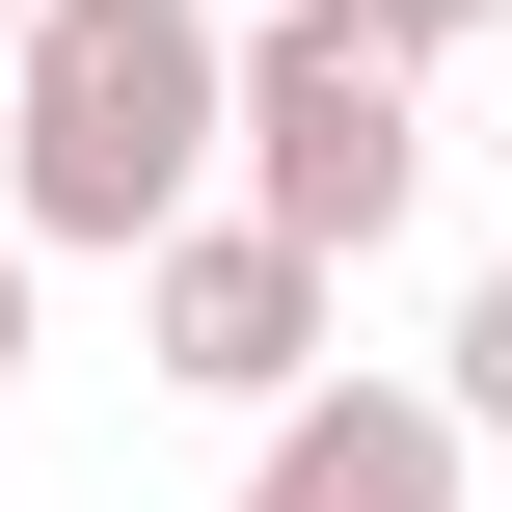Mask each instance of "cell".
Segmentation results:
<instances>
[{"label": "cell", "mask_w": 512, "mask_h": 512, "mask_svg": "<svg viewBox=\"0 0 512 512\" xmlns=\"http://www.w3.org/2000/svg\"><path fill=\"white\" fill-rule=\"evenodd\" d=\"M216 162H243V27L216 0H27V81H0V243L27 270L189 243Z\"/></svg>", "instance_id": "6da1fadb"}, {"label": "cell", "mask_w": 512, "mask_h": 512, "mask_svg": "<svg viewBox=\"0 0 512 512\" xmlns=\"http://www.w3.org/2000/svg\"><path fill=\"white\" fill-rule=\"evenodd\" d=\"M405 81H432V54H378L351 0H243V162H216V189H243L270 243L378 270L405 189H432V108H405Z\"/></svg>", "instance_id": "7a4b0ae2"}, {"label": "cell", "mask_w": 512, "mask_h": 512, "mask_svg": "<svg viewBox=\"0 0 512 512\" xmlns=\"http://www.w3.org/2000/svg\"><path fill=\"white\" fill-rule=\"evenodd\" d=\"M324 324H351V270H324V243H270L243 189H216L189 243H135V351H162L189 405H243V432H270V405L324 378Z\"/></svg>", "instance_id": "3957f363"}, {"label": "cell", "mask_w": 512, "mask_h": 512, "mask_svg": "<svg viewBox=\"0 0 512 512\" xmlns=\"http://www.w3.org/2000/svg\"><path fill=\"white\" fill-rule=\"evenodd\" d=\"M459 459H486V432H459L432 378H297V405L243 432V512H459Z\"/></svg>", "instance_id": "277c9868"}, {"label": "cell", "mask_w": 512, "mask_h": 512, "mask_svg": "<svg viewBox=\"0 0 512 512\" xmlns=\"http://www.w3.org/2000/svg\"><path fill=\"white\" fill-rule=\"evenodd\" d=\"M432 405H459V432H486V459H512V270H486V297H459V324H432Z\"/></svg>", "instance_id": "5b68a950"}, {"label": "cell", "mask_w": 512, "mask_h": 512, "mask_svg": "<svg viewBox=\"0 0 512 512\" xmlns=\"http://www.w3.org/2000/svg\"><path fill=\"white\" fill-rule=\"evenodd\" d=\"M351 27H378V54H486L512 0H351Z\"/></svg>", "instance_id": "8992f818"}, {"label": "cell", "mask_w": 512, "mask_h": 512, "mask_svg": "<svg viewBox=\"0 0 512 512\" xmlns=\"http://www.w3.org/2000/svg\"><path fill=\"white\" fill-rule=\"evenodd\" d=\"M0 378H27V243H0Z\"/></svg>", "instance_id": "52a82bcc"}, {"label": "cell", "mask_w": 512, "mask_h": 512, "mask_svg": "<svg viewBox=\"0 0 512 512\" xmlns=\"http://www.w3.org/2000/svg\"><path fill=\"white\" fill-rule=\"evenodd\" d=\"M0 81H27V0H0Z\"/></svg>", "instance_id": "ba28073f"}, {"label": "cell", "mask_w": 512, "mask_h": 512, "mask_svg": "<svg viewBox=\"0 0 512 512\" xmlns=\"http://www.w3.org/2000/svg\"><path fill=\"white\" fill-rule=\"evenodd\" d=\"M486 162H512V81H486Z\"/></svg>", "instance_id": "9c48e42d"}]
</instances>
